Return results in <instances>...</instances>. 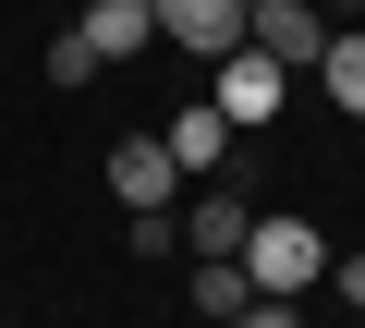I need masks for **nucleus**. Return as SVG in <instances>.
Listing matches in <instances>:
<instances>
[{"label":"nucleus","instance_id":"f257e3e1","mask_svg":"<svg viewBox=\"0 0 365 328\" xmlns=\"http://www.w3.org/2000/svg\"><path fill=\"white\" fill-rule=\"evenodd\" d=\"M244 280L304 304V292L329 280V231H304V219H256V231H244Z\"/></svg>","mask_w":365,"mask_h":328},{"label":"nucleus","instance_id":"f03ea898","mask_svg":"<svg viewBox=\"0 0 365 328\" xmlns=\"http://www.w3.org/2000/svg\"><path fill=\"white\" fill-rule=\"evenodd\" d=\"M244 37H256L280 73H317V61H329V37H341V13H329V0H256Z\"/></svg>","mask_w":365,"mask_h":328},{"label":"nucleus","instance_id":"7ed1b4c3","mask_svg":"<svg viewBox=\"0 0 365 328\" xmlns=\"http://www.w3.org/2000/svg\"><path fill=\"white\" fill-rule=\"evenodd\" d=\"M220 110H232V134H280V110H292V73L244 37L232 61H220Z\"/></svg>","mask_w":365,"mask_h":328},{"label":"nucleus","instance_id":"20e7f679","mask_svg":"<svg viewBox=\"0 0 365 328\" xmlns=\"http://www.w3.org/2000/svg\"><path fill=\"white\" fill-rule=\"evenodd\" d=\"M244 13H256V0H158V37L195 49V61H232L244 49Z\"/></svg>","mask_w":365,"mask_h":328},{"label":"nucleus","instance_id":"39448f33","mask_svg":"<svg viewBox=\"0 0 365 328\" xmlns=\"http://www.w3.org/2000/svg\"><path fill=\"white\" fill-rule=\"evenodd\" d=\"M170 183H182L170 134H122V146H110V195H122V219H134V207H170Z\"/></svg>","mask_w":365,"mask_h":328},{"label":"nucleus","instance_id":"423d86ee","mask_svg":"<svg viewBox=\"0 0 365 328\" xmlns=\"http://www.w3.org/2000/svg\"><path fill=\"white\" fill-rule=\"evenodd\" d=\"M158 134H170V158H182V183H220V158H232V110H220V97H195V110H170Z\"/></svg>","mask_w":365,"mask_h":328},{"label":"nucleus","instance_id":"0eeeda50","mask_svg":"<svg viewBox=\"0 0 365 328\" xmlns=\"http://www.w3.org/2000/svg\"><path fill=\"white\" fill-rule=\"evenodd\" d=\"M244 231H256L244 183H207L195 207H182V255H244Z\"/></svg>","mask_w":365,"mask_h":328},{"label":"nucleus","instance_id":"6e6552de","mask_svg":"<svg viewBox=\"0 0 365 328\" xmlns=\"http://www.w3.org/2000/svg\"><path fill=\"white\" fill-rule=\"evenodd\" d=\"M73 25L98 37V61H134V49H158V0H86Z\"/></svg>","mask_w":365,"mask_h":328},{"label":"nucleus","instance_id":"1a4fd4ad","mask_svg":"<svg viewBox=\"0 0 365 328\" xmlns=\"http://www.w3.org/2000/svg\"><path fill=\"white\" fill-rule=\"evenodd\" d=\"M244 304H256V280H244V255H195V316H220V328H232Z\"/></svg>","mask_w":365,"mask_h":328},{"label":"nucleus","instance_id":"9d476101","mask_svg":"<svg viewBox=\"0 0 365 328\" xmlns=\"http://www.w3.org/2000/svg\"><path fill=\"white\" fill-rule=\"evenodd\" d=\"M317 85H329V110H353V122H365V25H341V37H329Z\"/></svg>","mask_w":365,"mask_h":328},{"label":"nucleus","instance_id":"9b49d317","mask_svg":"<svg viewBox=\"0 0 365 328\" xmlns=\"http://www.w3.org/2000/svg\"><path fill=\"white\" fill-rule=\"evenodd\" d=\"M98 73H110V61H98V37H86V25H73V37H49V85H61V97H73V85H98Z\"/></svg>","mask_w":365,"mask_h":328},{"label":"nucleus","instance_id":"f8f14e48","mask_svg":"<svg viewBox=\"0 0 365 328\" xmlns=\"http://www.w3.org/2000/svg\"><path fill=\"white\" fill-rule=\"evenodd\" d=\"M122 243L158 268V255H182V219H170V207H134V219H122Z\"/></svg>","mask_w":365,"mask_h":328},{"label":"nucleus","instance_id":"ddd939ff","mask_svg":"<svg viewBox=\"0 0 365 328\" xmlns=\"http://www.w3.org/2000/svg\"><path fill=\"white\" fill-rule=\"evenodd\" d=\"M232 328H304V304H292V292H256V304H244Z\"/></svg>","mask_w":365,"mask_h":328},{"label":"nucleus","instance_id":"4468645a","mask_svg":"<svg viewBox=\"0 0 365 328\" xmlns=\"http://www.w3.org/2000/svg\"><path fill=\"white\" fill-rule=\"evenodd\" d=\"M329 292H341V304L365 316V255H329Z\"/></svg>","mask_w":365,"mask_h":328},{"label":"nucleus","instance_id":"2eb2a0df","mask_svg":"<svg viewBox=\"0 0 365 328\" xmlns=\"http://www.w3.org/2000/svg\"><path fill=\"white\" fill-rule=\"evenodd\" d=\"M329 13H341V25H365V0H329Z\"/></svg>","mask_w":365,"mask_h":328}]
</instances>
